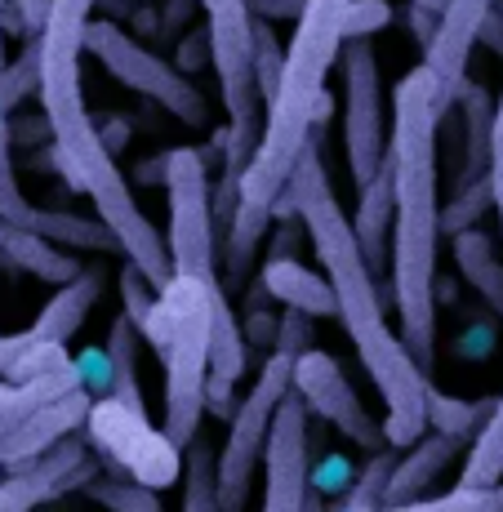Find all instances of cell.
<instances>
[{
	"label": "cell",
	"instance_id": "4",
	"mask_svg": "<svg viewBox=\"0 0 503 512\" xmlns=\"http://www.w3.org/2000/svg\"><path fill=\"white\" fill-rule=\"evenodd\" d=\"M214 285L219 277L174 272L156 294V308L143 321V343L161 357L165 370V423L161 432L179 450L201 437L205 392H210V334H214Z\"/></svg>",
	"mask_w": 503,
	"mask_h": 512
},
{
	"label": "cell",
	"instance_id": "29",
	"mask_svg": "<svg viewBox=\"0 0 503 512\" xmlns=\"http://www.w3.org/2000/svg\"><path fill=\"white\" fill-rule=\"evenodd\" d=\"M41 90V36H27L23 54L0 72V116H9L27 94Z\"/></svg>",
	"mask_w": 503,
	"mask_h": 512
},
{
	"label": "cell",
	"instance_id": "50",
	"mask_svg": "<svg viewBox=\"0 0 503 512\" xmlns=\"http://www.w3.org/2000/svg\"><path fill=\"white\" fill-rule=\"evenodd\" d=\"M499 210H503V205H499Z\"/></svg>",
	"mask_w": 503,
	"mask_h": 512
},
{
	"label": "cell",
	"instance_id": "20",
	"mask_svg": "<svg viewBox=\"0 0 503 512\" xmlns=\"http://www.w3.org/2000/svg\"><path fill=\"white\" fill-rule=\"evenodd\" d=\"M459 107H463V174L459 187H472L481 179H490V139H495V98L486 85L463 81L459 90Z\"/></svg>",
	"mask_w": 503,
	"mask_h": 512
},
{
	"label": "cell",
	"instance_id": "39",
	"mask_svg": "<svg viewBox=\"0 0 503 512\" xmlns=\"http://www.w3.org/2000/svg\"><path fill=\"white\" fill-rule=\"evenodd\" d=\"M259 23H299L308 0H245Z\"/></svg>",
	"mask_w": 503,
	"mask_h": 512
},
{
	"label": "cell",
	"instance_id": "7",
	"mask_svg": "<svg viewBox=\"0 0 503 512\" xmlns=\"http://www.w3.org/2000/svg\"><path fill=\"white\" fill-rule=\"evenodd\" d=\"M294 392V357L272 352L259 366V379L250 383L245 401L228 419V441L219 446V508L223 512H245L250 504V481L254 468L268 455L272 423L281 415L285 397Z\"/></svg>",
	"mask_w": 503,
	"mask_h": 512
},
{
	"label": "cell",
	"instance_id": "1",
	"mask_svg": "<svg viewBox=\"0 0 503 512\" xmlns=\"http://www.w3.org/2000/svg\"><path fill=\"white\" fill-rule=\"evenodd\" d=\"M285 196H290L299 223L308 228L312 250H317L325 277H330L334 294H339L343 334L352 339L361 366H366V374L383 397V410H388V415H383V437H388L392 450H410L419 437H428V401L423 397H428L432 379L419 370V361L410 357L401 334L388 330L379 277H374L370 263L361 259L357 232H352V219L343 214L339 196H334L317 134L303 147Z\"/></svg>",
	"mask_w": 503,
	"mask_h": 512
},
{
	"label": "cell",
	"instance_id": "3",
	"mask_svg": "<svg viewBox=\"0 0 503 512\" xmlns=\"http://www.w3.org/2000/svg\"><path fill=\"white\" fill-rule=\"evenodd\" d=\"M348 9L352 0H308L303 18L294 23V41L285 49L281 90H276L272 107L263 112L259 152H254L250 170L241 174L245 210H259V214L276 210V201L290 187V174L299 165L303 147L317 134V125L330 116L325 81H330L334 63L343 58V45H348V32H343Z\"/></svg>",
	"mask_w": 503,
	"mask_h": 512
},
{
	"label": "cell",
	"instance_id": "16",
	"mask_svg": "<svg viewBox=\"0 0 503 512\" xmlns=\"http://www.w3.org/2000/svg\"><path fill=\"white\" fill-rule=\"evenodd\" d=\"M459 455H468V446L455 437H441V432H428L419 437L410 450L397 455V468H392L388 486H383V508H401V504H419L428 499V490L441 481V472L455 464Z\"/></svg>",
	"mask_w": 503,
	"mask_h": 512
},
{
	"label": "cell",
	"instance_id": "37",
	"mask_svg": "<svg viewBox=\"0 0 503 512\" xmlns=\"http://www.w3.org/2000/svg\"><path fill=\"white\" fill-rule=\"evenodd\" d=\"M312 490L317 495H348L352 490V468L343 455H325L321 468H312Z\"/></svg>",
	"mask_w": 503,
	"mask_h": 512
},
{
	"label": "cell",
	"instance_id": "35",
	"mask_svg": "<svg viewBox=\"0 0 503 512\" xmlns=\"http://www.w3.org/2000/svg\"><path fill=\"white\" fill-rule=\"evenodd\" d=\"M388 23H392L388 0H352L343 32H348V41H374V32H383Z\"/></svg>",
	"mask_w": 503,
	"mask_h": 512
},
{
	"label": "cell",
	"instance_id": "15",
	"mask_svg": "<svg viewBox=\"0 0 503 512\" xmlns=\"http://www.w3.org/2000/svg\"><path fill=\"white\" fill-rule=\"evenodd\" d=\"M495 14V0H450L446 14H441V27H437V41L423 54V67L437 76L441 85V103L455 107L459 103V90L468 81V58L481 41V27L490 23Z\"/></svg>",
	"mask_w": 503,
	"mask_h": 512
},
{
	"label": "cell",
	"instance_id": "46",
	"mask_svg": "<svg viewBox=\"0 0 503 512\" xmlns=\"http://www.w3.org/2000/svg\"><path fill=\"white\" fill-rule=\"evenodd\" d=\"M410 5H419V9H428V14H446V5H450V0H410Z\"/></svg>",
	"mask_w": 503,
	"mask_h": 512
},
{
	"label": "cell",
	"instance_id": "47",
	"mask_svg": "<svg viewBox=\"0 0 503 512\" xmlns=\"http://www.w3.org/2000/svg\"><path fill=\"white\" fill-rule=\"evenodd\" d=\"M5 5H9V0H0V72L9 67V63H5V27H9V23H5Z\"/></svg>",
	"mask_w": 503,
	"mask_h": 512
},
{
	"label": "cell",
	"instance_id": "42",
	"mask_svg": "<svg viewBox=\"0 0 503 512\" xmlns=\"http://www.w3.org/2000/svg\"><path fill=\"white\" fill-rule=\"evenodd\" d=\"M205 63H210V32L201 27V32H192V36H187V41L179 45V72L192 76L196 67H205Z\"/></svg>",
	"mask_w": 503,
	"mask_h": 512
},
{
	"label": "cell",
	"instance_id": "14",
	"mask_svg": "<svg viewBox=\"0 0 503 512\" xmlns=\"http://www.w3.org/2000/svg\"><path fill=\"white\" fill-rule=\"evenodd\" d=\"M90 481H98L94 455L76 437H67V441H58L54 450H45L41 459L14 468L5 481H0V512H32L72 486L85 490Z\"/></svg>",
	"mask_w": 503,
	"mask_h": 512
},
{
	"label": "cell",
	"instance_id": "2",
	"mask_svg": "<svg viewBox=\"0 0 503 512\" xmlns=\"http://www.w3.org/2000/svg\"><path fill=\"white\" fill-rule=\"evenodd\" d=\"M450 107L428 67L401 76L392 94V192H397V232H392V299L401 317V343L432 379L437 366V245H441V192H437V130Z\"/></svg>",
	"mask_w": 503,
	"mask_h": 512
},
{
	"label": "cell",
	"instance_id": "31",
	"mask_svg": "<svg viewBox=\"0 0 503 512\" xmlns=\"http://www.w3.org/2000/svg\"><path fill=\"white\" fill-rule=\"evenodd\" d=\"M281 72H285V49L276 41L272 23H259V18H254V85H259L263 112H268L276 90H281Z\"/></svg>",
	"mask_w": 503,
	"mask_h": 512
},
{
	"label": "cell",
	"instance_id": "19",
	"mask_svg": "<svg viewBox=\"0 0 503 512\" xmlns=\"http://www.w3.org/2000/svg\"><path fill=\"white\" fill-rule=\"evenodd\" d=\"M103 285H107V277L98 268H85L72 285H58V294L41 308V317L32 321V330L41 334L45 343H63L67 348V339L85 326V317H90V308L98 303Z\"/></svg>",
	"mask_w": 503,
	"mask_h": 512
},
{
	"label": "cell",
	"instance_id": "6",
	"mask_svg": "<svg viewBox=\"0 0 503 512\" xmlns=\"http://www.w3.org/2000/svg\"><path fill=\"white\" fill-rule=\"evenodd\" d=\"M205 32H210V63L219 76L223 112H228V161L250 170L259 152V85H254V14L245 0H201Z\"/></svg>",
	"mask_w": 503,
	"mask_h": 512
},
{
	"label": "cell",
	"instance_id": "26",
	"mask_svg": "<svg viewBox=\"0 0 503 512\" xmlns=\"http://www.w3.org/2000/svg\"><path fill=\"white\" fill-rule=\"evenodd\" d=\"M183 512H223L219 508V455L201 437L187 446V459H183Z\"/></svg>",
	"mask_w": 503,
	"mask_h": 512
},
{
	"label": "cell",
	"instance_id": "27",
	"mask_svg": "<svg viewBox=\"0 0 503 512\" xmlns=\"http://www.w3.org/2000/svg\"><path fill=\"white\" fill-rule=\"evenodd\" d=\"M503 481V397L490 415L486 432L472 441V450L463 455V477L459 486H499Z\"/></svg>",
	"mask_w": 503,
	"mask_h": 512
},
{
	"label": "cell",
	"instance_id": "41",
	"mask_svg": "<svg viewBox=\"0 0 503 512\" xmlns=\"http://www.w3.org/2000/svg\"><path fill=\"white\" fill-rule=\"evenodd\" d=\"M49 14H54V0H18V32H23V41L45 32Z\"/></svg>",
	"mask_w": 503,
	"mask_h": 512
},
{
	"label": "cell",
	"instance_id": "22",
	"mask_svg": "<svg viewBox=\"0 0 503 512\" xmlns=\"http://www.w3.org/2000/svg\"><path fill=\"white\" fill-rule=\"evenodd\" d=\"M0 254H5L14 268L32 272V277H41V281H54V285H72L85 272L72 254H63L58 245H49L45 236L14 228V223H5V219H0Z\"/></svg>",
	"mask_w": 503,
	"mask_h": 512
},
{
	"label": "cell",
	"instance_id": "45",
	"mask_svg": "<svg viewBox=\"0 0 503 512\" xmlns=\"http://www.w3.org/2000/svg\"><path fill=\"white\" fill-rule=\"evenodd\" d=\"M477 45H490L495 54H503V18L499 14H490V23L481 27V41Z\"/></svg>",
	"mask_w": 503,
	"mask_h": 512
},
{
	"label": "cell",
	"instance_id": "21",
	"mask_svg": "<svg viewBox=\"0 0 503 512\" xmlns=\"http://www.w3.org/2000/svg\"><path fill=\"white\" fill-rule=\"evenodd\" d=\"M450 254H455V268L463 272V281L486 299V308L495 312V321L503 326V263L499 250L490 241L486 228H468L459 236H450Z\"/></svg>",
	"mask_w": 503,
	"mask_h": 512
},
{
	"label": "cell",
	"instance_id": "25",
	"mask_svg": "<svg viewBox=\"0 0 503 512\" xmlns=\"http://www.w3.org/2000/svg\"><path fill=\"white\" fill-rule=\"evenodd\" d=\"M428 432H441V437H455L472 450V441L486 432L490 415H495L499 397H481V401H459V397H446L437 383H428Z\"/></svg>",
	"mask_w": 503,
	"mask_h": 512
},
{
	"label": "cell",
	"instance_id": "23",
	"mask_svg": "<svg viewBox=\"0 0 503 512\" xmlns=\"http://www.w3.org/2000/svg\"><path fill=\"white\" fill-rule=\"evenodd\" d=\"M107 370H112V383H107V397L121 401L125 410L134 415H147V401H143V388H138V352H143V334L130 317H116L112 330H107Z\"/></svg>",
	"mask_w": 503,
	"mask_h": 512
},
{
	"label": "cell",
	"instance_id": "17",
	"mask_svg": "<svg viewBox=\"0 0 503 512\" xmlns=\"http://www.w3.org/2000/svg\"><path fill=\"white\" fill-rule=\"evenodd\" d=\"M392 214H397V192H392V161H383V170L361 187L357 201V219H352V232H357L361 259L370 263L374 277L392 272Z\"/></svg>",
	"mask_w": 503,
	"mask_h": 512
},
{
	"label": "cell",
	"instance_id": "10",
	"mask_svg": "<svg viewBox=\"0 0 503 512\" xmlns=\"http://www.w3.org/2000/svg\"><path fill=\"white\" fill-rule=\"evenodd\" d=\"M343 67V152L357 192L388 161V130H383V85L374 41H348L339 58Z\"/></svg>",
	"mask_w": 503,
	"mask_h": 512
},
{
	"label": "cell",
	"instance_id": "8",
	"mask_svg": "<svg viewBox=\"0 0 503 512\" xmlns=\"http://www.w3.org/2000/svg\"><path fill=\"white\" fill-rule=\"evenodd\" d=\"M165 245H170L174 272L187 277H219V236H214V210H210V161L201 147H170L165 152Z\"/></svg>",
	"mask_w": 503,
	"mask_h": 512
},
{
	"label": "cell",
	"instance_id": "44",
	"mask_svg": "<svg viewBox=\"0 0 503 512\" xmlns=\"http://www.w3.org/2000/svg\"><path fill=\"white\" fill-rule=\"evenodd\" d=\"M459 352H463V357H486V352H490V330L459 334Z\"/></svg>",
	"mask_w": 503,
	"mask_h": 512
},
{
	"label": "cell",
	"instance_id": "28",
	"mask_svg": "<svg viewBox=\"0 0 503 512\" xmlns=\"http://www.w3.org/2000/svg\"><path fill=\"white\" fill-rule=\"evenodd\" d=\"M85 499H94L103 512H165L161 490L143 486V481H121V477H98L85 486Z\"/></svg>",
	"mask_w": 503,
	"mask_h": 512
},
{
	"label": "cell",
	"instance_id": "48",
	"mask_svg": "<svg viewBox=\"0 0 503 512\" xmlns=\"http://www.w3.org/2000/svg\"><path fill=\"white\" fill-rule=\"evenodd\" d=\"M308 512H325V504H321V495L312 490V499H308Z\"/></svg>",
	"mask_w": 503,
	"mask_h": 512
},
{
	"label": "cell",
	"instance_id": "36",
	"mask_svg": "<svg viewBox=\"0 0 503 512\" xmlns=\"http://www.w3.org/2000/svg\"><path fill=\"white\" fill-rule=\"evenodd\" d=\"M276 352H285V357H294V361H299L303 352H312V317L308 312L285 308L281 330H276Z\"/></svg>",
	"mask_w": 503,
	"mask_h": 512
},
{
	"label": "cell",
	"instance_id": "18",
	"mask_svg": "<svg viewBox=\"0 0 503 512\" xmlns=\"http://www.w3.org/2000/svg\"><path fill=\"white\" fill-rule=\"evenodd\" d=\"M263 294L294 312H308V317H339V294H334L330 277L303 268L290 254H268V263H263Z\"/></svg>",
	"mask_w": 503,
	"mask_h": 512
},
{
	"label": "cell",
	"instance_id": "11",
	"mask_svg": "<svg viewBox=\"0 0 503 512\" xmlns=\"http://www.w3.org/2000/svg\"><path fill=\"white\" fill-rule=\"evenodd\" d=\"M85 428H90V441L103 450L107 459H112V464H121L125 472H130V481H143V486H152V490H165V486H174V481L183 477L187 450L174 446L161 428H152L147 415L125 410L121 401L98 397L90 406Z\"/></svg>",
	"mask_w": 503,
	"mask_h": 512
},
{
	"label": "cell",
	"instance_id": "40",
	"mask_svg": "<svg viewBox=\"0 0 503 512\" xmlns=\"http://www.w3.org/2000/svg\"><path fill=\"white\" fill-rule=\"evenodd\" d=\"M276 330H281V321L268 317L263 308H254L250 317H245V339H250V348H259V352H276Z\"/></svg>",
	"mask_w": 503,
	"mask_h": 512
},
{
	"label": "cell",
	"instance_id": "5",
	"mask_svg": "<svg viewBox=\"0 0 503 512\" xmlns=\"http://www.w3.org/2000/svg\"><path fill=\"white\" fill-rule=\"evenodd\" d=\"M90 388L81 366H63L32 383H5L0 388V468H23L67 441L90 419Z\"/></svg>",
	"mask_w": 503,
	"mask_h": 512
},
{
	"label": "cell",
	"instance_id": "30",
	"mask_svg": "<svg viewBox=\"0 0 503 512\" xmlns=\"http://www.w3.org/2000/svg\"><path fill=\"white\" fill-rule=\"evenodd\" d=\"M374 512H503V481L499 486H455L450 495H428L419 504L374 508Z\"/></svg>",
	"mask_w": 503,
	"mask_h": 512
},
{
	"label": "cell",
	"instance_id": "38",
	"mask_svg": "<svg viewBox=\"0 0 503 512\" xmlns=\"http://www.w3.org/2000/svg\"><path fill=\"white\" fill-rule=\"evenodd\" d=\"M495 14L503 18V0H495ZM490 192H495V210L503 205V94L495 103V139H490Z\"/></svg>",
	"mask_w": 503,
	"mask_h": 512
},
{
	"label": "cell",
	"instance_id": "9",
	"mask_svg": "<svg viewBox=\"0 0 503 512\" xmlns=\"http://www.w3.org/2000/svg\"><path fill=\"white\" fill-rule=\"evenodd\" d=\"M85 49L125 85V90L161 103L170 116H179L192 130H205L210 125V98L192 85V76H183L179 67H170L161 54H152L143 41H134L121 23L103 18V23H90L85 32Z\"/></svg>",
	"mask_w": 503,
	"mask_h": 512
},
{
	"label": "cell",
	"instance_id": "33",
	"mask_svg": "<svg viewBox=\"0 0 503 512\" xmlns=\"http://www.w3.org/2000/svg\"><path fill=\"white\" fill-rule=\"evenodd\" d=\"M486 210H495V192H490V179H481V183H472V187H459L455 201L441 210V232H446V236H459V232L477 228V219H481Z\"/></svg>",
	"mask_w": 503,
	"mask_h": 512
},
{
	"label": "cell",
	"instance_id": "12",
	"mask_svg": "<svg viewBox=\"0 0 503 512\" xmlns=\"http://www.w3.org/2000/svg\"><path fill=\"white\" fill-rule=\"evenodd\" d=\"M294 392H299V401L308 406V415L339 428L357 450H366V455L392 450L388 437H383V423L361 406L357 388H352L343 366L325 348H312L294 361Z\"/></svg>",
	"mask_w": 503,
	"mask_h": 512
},
{
	"label": "cell",
	"instance_id": "32",
	"mask_svg": "<svg viewBox=\"0 0 503 512\" xmlns=\"http://www.w3.org/2000/svg\"><path fill=\"white\" fill-rule=\"evenodd\" d=\"M392 468H397V455H392V450L370 455L366 468H361V477L352 481V490L343 495L339 512H374V508H383V486H388Z\"/></svg>",
	"mask_w": 503,
	"mask_h": 512
},
{
	"label": "cell",
	"instance_id": "13",
	"mask_svg": "<svg viewBox=\"0 0 503 512\" xmlns=\"http://www.w3.org/2000/svg\"><path fill=\"white\" fill-rule=\"evenodd\" d=\"M308 406L290 392L272 423L268 455H263V512H308L312 499V446H308Z\"/></svg>",
	"mask_w": 503,
	"mask_h": 512
},
{
	"label": "cell",
	"instance_id": "24",
	"mask_svg": "<svg viewBox=\"0 0 503 512\" xmlns=\"http://www.w3.org/2000/svg\"><path fill=\"white\" fill-rule=\"evenodd\" d=\"M63 366H72L67 348L63 343H45L32 326L23 334H0V379L5 383H32Z\"/></svg>",
	"mask_w": 503,
	"mask_h": 512
},
{
	"label": "cell",
	"instance_id": "49",
	"mask_svg": "<svg viewBox=\"0 0 503 512\" xmlns=\"http://www.w3.org/2000/svg\"><path fill=\"white\" fill-rule=\"evenodd\" d=\"M499 228H503V210H499Z\"/></svg>",
	"mask_w": 503,
	"mask_h": 512
},
{
	"label": "cell",
	"instance_id": "43",
	"mask_svg": "<svg viewBox=\"0 0 503 512\" xmlns=\"http://www.w3.org/2000/svg\"><path fill=\"white\" fill-rule=\"evenodd\" d=\"M98 134H103V143H107V152H121L125 139H130V125H125V116H103L98 121Z\"/></svg>",
	"mask_w": 503,
	"mask_h": 512
},
{
	"label": "cell",
	"instance_id": "34",
	"mask_svg": "<svg viewBox=\"0 0 503 512\" xmlns=\"http://www.w3.org/2000/svg\"><path fill=\"white\" fill-rule=\"evenodd\" d=\"M156 294H161V290H156V285L147 281L134 263H125V268H121V303H125V317H130L138 330H143L147 312L156 308Z\"/></svg>",
	"mask_w": 503,
	"mask_h": 512
}]
</instances>
